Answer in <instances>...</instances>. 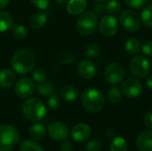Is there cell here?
<instances>
[{
  "label": "cell",
  "mask_w": 152,
  "mask_h": 151,
  "mask_svg": "<svg viewBox=\"0 0 152 151\" xmlns=\"http://www.w3.org/2000/svg\"><path fill=\"white\" fill-rule=\"evenodd\" d=\"M36 65V58L32 52L27 49L17 51L11 59L12 69L19 75H26L31 72Z\"/></svg>",
  "instance_id": "obj_1"
},
{
  "label": "cell",
  "mask_w": 152,
  "mask_h": 151,
  "mask_svg": "<svg viewBox=\"0 0 152 151\" xmlns=\"http://www.w3.org/2000/svg\"><path fill=\"white\" fill-rule=\"evenodd\" d=\"M24 117L32 122L41 121L46 115V108L38 98H28L21 106Z\"/></svg>",
  "instance_id": "obj_2"
},
{
  "label": "cell",
  "mask_w": 152,
  "mask_h": 151,
  "mask_svg": "<svg viewBox=\"0 0 152 151\" xmlns=\"http://www.w3.org/2000/svg\"><path fill=\"white\" fill-rule=\"evenodd\" d=\"M81 102L86 110L97 113L103 109L105 99L99 90L95 88H87L81 94Z\"/></svg>",
  "instance_id": "obj_3"
},
{
  "label": "cell",
  "mask_w": 152,
  "mask_h": 151,
  "mask_svg": "<svg viewBox=\"0 0 152 151\" xmlns=\"http://www.w3.org/2000/svg\"><path fill=\"white\" fill-rule=\"evenodd\" d=\"M19 141L20 134L14 126L7 124L0 125V151H12Z\"/></svg>",
  "instance_id": "obj_4"
},
{
  "label": "cell",
  "mask_w": 152,
  "mask_h": 151,
  "mask_svg": "<svg viewBox=\"0 0 152 151\" xmlns=\"http://www.w3.org/2000/svg\"><path fill=\"white\" fill-rule=\"evenodd\" d=\"M98 26L97 15L90 11L83 12L77 21V31L82 36L93 34Z\"/></svg>",
  "instance_id": "obj_5"
},
{
  "label": "cell",
  "mask_w": 152,
  "mask_h": 151,
  "mask_svg": "<svg viewBox=\"0 0 152 151\" xmlns=\"http://www.w3.org/2000/svg\"><path fill=\"white\" fill-rule=\"evenodd\" d=\"M125 69L120 63H110L104 70V77L106 81L112 85H118L125 78Z\"/></svg>",
  "instance_id": "obj_6"
},
{
  "label": "cell",
  "mask_w": 152,
  "mask_h": 151,
  "mask_svg": "<svg viewBox=\"0 0 152 151\" xmlns=\"http://www.w3.org/2000/svg\"><path fill=\"white\" fill-rule=\"evenodd\" d=\"M151 70V63L143 56H135L130 61V71L136 78H144Z\"/></svg>",
  "instance_id": "obj_7"
},
{
  "label": "cell",
  "mask_w": 152,
  "mask_h": 151,
  "mask_svg": "<svg viewBox=\"0 0 152 151\" xmlns=\"http://www.w3.org/2000/svg\"><path fill=\"white\" fill-rule=\"evenodd\" d=\"M119 22L122 27L128 32L137 31L141 25V20L138 13L132 9L125 10L121 13L119 17Z\"/></svg>",
  "instance_id": "obj_8"
},
{
  "label": "cell",
  "mask_w": 152,
  "mask_h": 151,
  "mask_svg": "<svg viewBox=\"0 0 152 151\" xmlns=\"http://www.w3.org/2000/svg\"><path fill=\"white\" fill-rule=\"evenodd\" d=\"M99 30L105 37L113 36L118 30V20L113 15H104L99 22Z\"/></svg>",
  "instance_id": "obj_9"
},
{
  "label": "cell",
  "mask_w": 152,
  "mask_h": 151,
  "mask_svg": "<svg viewBox=\"0 0 152 151\" xmlns=\"http://www.w3.org/2000/svg\"><path fill=\"white\" fill-rule=\"evenodd\" d=\"M121 91L128 98H136L142 92V85L136 77H128L122 82Z\"/></svg>",
  "instance_id": "obj_10"
},
{
  "label": "cell",
  "mask_w": 152,
  "mask_h": 151,
  "mask_svg": "<svg viewBox=\"0 0 152 151\" xmlns=\"http://www.w3.org/2000/svg\"><path fill=\"white\" fill-rule=\"evenodd\" d=\"M49 136L56 142L66 141L69 137V129L67 125L61 122H52L47 126Z\"/></svg>",
  "instance_id": "obj_11"
},
{
  "label": "cell",
  "mask_w": 152,
  "mask_h": 151,
  "mask_svg": "<svg viewBox=\"0 0 152 151\" xmlns=\"http://www.w3.org/2000/svg\"><path fill=\"white\" fill-rule=\"evenodd\" d=\"M35 91V84L34 81L28 78H20L18 80L14 85L15 94L21 99H27L30 97Z\"/></svg>",
  "instance_id": "obj_12"
},
{
  "label": "cell",
  "mask_w": 152,
  "mask_h": 151,
  "mask_svg": "<svg viewBox=\"0 0 152 151\" xmlns=\"http://www.w3.org/2000/svg\"><path fill=\"white\" fill-rule=\"evenodd\" d=\"M77 69L78 75L82 78L86 80L92 79L96 74V67L94 63L88 59L80 61L79 63L77 64Z\"/></svg>",
  "instance_id": "obj_13"
},
{
  "label": "cell",
  "mask_w": 152,
  "mask_h": 151,
  "mask_svg": "<svg viewBox=\"0 0 152 151\" xmlns=\"http://www.w3.org/2000/svg\"><path fill=\"white\" fill-rule=\"evenodd\" d=\"M91 135V128L85 123H79L73 126L71 130V137L75 142H83Z\"/></svg>",
  "instance_id": "obj_14"
},
{
  "label": "cell",
  "mask_w": 152,
  "mask_h": 151,
  "mask_svg": "<svg viewBox=\"0 0 152 151\" xmlns=\"http://www.w3.org/2000/svg\"><path fill=\"white\" fill-rule=\"evenodd\" d=\"M136 146L140 151H152V132L143 131L136 139Z\"/></svg>",
  "instance_id": "obj_15"
},
{
  "label": "cell",
  "mask_w": 152,
  "mask_h": 151,
  "mask_svg": "<svg viewBox=\"0 0 152 151\" xmlns=\"http://www.w3.org/2000/svg\"><path fill=\"white\" fill-rule=\"evenodd\" d=\"M16 77L13 70L4 69L0 71V86L2 88H11L15 84Z\"/></svg>",
  "instance_id": "obj_16"
},
{
  "label": "cell",
  "mask_w": 152,
  "mask_h": 151,
  "mask_svg": "<svg viewBox=\"0 0 152 151\" xmlns=\"http://www.w3.org/2000/svg\"><path fill=\"white\" fill-rule=\"evenodd\" d=\"M87 5L86 0H69L67 3V12L71 15H77L82 13Z\"/></svg>",
  "instance_id": "obj_17"
},
{
  "label": "cell",
  "mask_w": 152,
  "mask_h": 151,
  "mask_svg": "<svg viewBox=\"0 0 152 151\" xmlns=\"http://www.w3.org/2000/svg\"><path fill=\"white\" fill-rule=\"evenodd\" d=\"M47 22V15L42 11L34 12L29 19V25L34 29H40Z\"/></svg>",
  "instance_id": "obj_18"
},
{
  "label": "cell",
  "mask_w": 152,
  "mask_h": 151,
  "mask_svg": "<svg viewBox=\"0 0 152 151\" xmlns=\"http://www.w3.org/2000/svg\"><path fill=\"white\" fill-rule=\"evenodd\" d=\"M60 95L66 101H74L79 95L78 90L73 85H65L60 91Z\"/></svg>",
  "instance_id": "obj_19"
},
{
  "label": "cell",
  "mask_w": 152,
  "mask_h": 151,
  "mask_svg": "<svg viewBox=\"0 0 152 151\" xmlns=\"http://www.w3.org/2000/svg\"><path fill=\"white\" fill-rule=\"evenodd\" d=\"M13 26V19L10 12L0 10V32H6Z\"/></svg>",
  "instance_id": "obj_20"
},
{
  "label": "cell",
  "mask_w": 152,
  "mask_h": 151,
  "mask_svg": "<svg viewBox=\"0 0 152 151\" xmlns=\"http://www.w3.org/2000/svg\"><path fill=\"white\" fill-rule=\"evenodd\" d=\"M45 128L43 125L39 124V123H36L34 125H32L29 127L28 130V133L29 136L31 137V139H33L34 141H41L45 138Z\"/></svg>",
  "instance_id": "obj_21"
},
{
  "label": "cell",
  "mask_w": 152,
  "mask_h": 151,
  "mask_svg": "<svg viewBox=\"0 0 152 151\" xmlns=\"http://www.w3.org/2000/svg\"><path fill=\"white\" fill-rule=\"evenodd\" d=\"M54 85L49 80H45L43 82L38 83L37 85V92L39 95L43 97H48L49 95L54 93Z\"/></svg>",
  "instance_id": "obj_22"
},
{
  "label": "cell",
  "mask_w": 152,
  "mask_h": 151,
  "mask_svg": "<svg viewBox=\"0 0 152 151\" xmlns=\"http://www.w3.org/2000/svg\"><path fill=\"white\" fill-rule=\"evenodd\" d=\"M128 150V146L126 141L121 137L118 136L115 137L112 142H110V151H127Z\"/></svg>",
  "instance_id": "obj_23"
},
{
  "label": "cell",
  "mask_w": 152,
  "mask_h": 151,
  "mask_svg": "<svg viewBox=\"0 0 152 151\" xmlns=\"http://www.w3.org/2000/svg\"><path fill=\"white\" fill-rule=\"evenodd\" d=\"M125 47H126V52L129 54L134 55V54H136V53H138L140 52V50H141V43L137 38L130 37L126 42Z\"/></svg>",
  "instance_id": "obj_24"
},
{
  "label": "cell",
  "mask_w": 152,
  "mask_h": 151,
  "mask_svg": "<svg viewBox=\"0 0 152 151\" xmlns=\"http://www.w3.org/2000/svg\"><path fill=\"white\" fill-rule=\"evenodd\" d=\"M141 19L144 26L152 28V4H149L143 8L141 13Z\"/></svg>",
  "instance_id": "obj_25"
},
{
  "label": "cell",
  "mask_w": 152,
  "mask_h": 151,
  "mask_svg": "<svg viewBox=\"0 0 152 151\" xmlns=\"http://www.w3.org/2000/svg\"><path fill=\"white\" fill-rule=\"evenodd\" d=\"M20 151H45L44 149L36 142L30 140H25L20 146Z\"/></svg>",
  "instance_id": "obj_26"
},
{
  "label": "cell",
  "mask_w": 152,
  "mask_h": 151,
  "mask_svg": "<svg viewBox=\"0 0 152 151\" xmlns=\"http://www.w3.org/2000/svg\"><path fill=\"white\" fill-rule=\"evenodd\" d=\"M12 30V35L16 39L23 40L28 36V30L26 27L20 24H13Z\"/></svg>",
  "instance_id": "obj_27"
},
{
  "label": "cell",
  "mask_w": 152,
  "mask_h": 151,
  "mask_svg": "<svg viewBox=\"0 0 152 151\" xmlns=\"http://www.w3.org/2000/svg\"><path fill=\"white\" fill-rule=\"evenodd\" d=\"M107 97L111 103H118L122 99V91L118 87L114 85L108 91Z\"/></svg>",
  "instance_id": "obj_28"
},
{
  "label": "cell",
  "mask_w": 152,
  "mask_h": 151,
  "mask_svg": "<svg viewBox=\"0 0 152 151\" xmlns=\"http://www.w3.org/2000/svg\"><path fill=\"white\" fill-rule=\"evenodd\" d=\"M101 53V47L97 44H90L86 46L85 54L89 59H95Z\"/></svg>",
  "instance_id": "obj_29"
},
{
  "label": "cell",
  "mask_w": 152,
  "mask_h": 151,
  "mask_svg": "<svg viewBox=\"0 0 152 151\" xmlns=\"http://www.w3.org/2000/svg\"><path fill=\"white\" fill-rule=\"evenodd\" d=\"M47 106L52 110H56L61 107V99L54 93L48 96L47 98Z\"/></svg>",
  "instance_id": "obj_30"
},
{
  "label": "cell",
  "mask_w": 152,
  "mask_h": 151,
  "mask_svg": "<svg viewBox=\"0 0 152 151\" xmlns=\"http://www.w3.org/2000/svg\"><path fill=\"white\" fill-rule=\"evenodd\" d=\"M120 10H121V4L119 3L118 0H110L106 4V11L111 15L117 14Z\"/></svg>",
  "instance_id": "obj_31"
},
{
  "label": "cell",
  "mask_w": 152,
  "mask_h": 151,
  "mask_svg": "<svg viewBox=\"0 0 152 151\" xmlns=\"http://www.w3.org/2000/svg\"><path fill=\"white\" fill-rule=\"evenodd\" d=\"M32 79L37 83L43 82L47 79V72L44 69H37L32 72Z\"/></svg>",
  "instance_id": "obj_32"
},
{
  "label": "cell",
  "mask_w": 152,
  "mask_h": 151,
  "mask_svg": "<svg viewBox=\"0 0 152 151\" xmlns=\"http://www.w3.org/2000/svg\"><path fill=\"white\" fill-rule=\"evenodd\" d=\"M59 61L61 64H69L74 61V55L69 51H63L59 55Z\"/></svg>",
  "instance_id": "obj_33"
},
{
  "label": "cell",
  "mask_w": 152,
  "mask_h": 151,
  "mask_svg": "<svg viewBox=\"0 0 152 151\" xmlns=\"http://www.w3.org/2000/svg\"><path fill=\"white\" fill-rule=\"evenodd\" d=\"M147 1L148 0H125L126 5L128 7H130L132 9H135V10L143 8L146 5Z\"/></svg>",
  "instance_id": "obj_34"
},
{
  "label": "cell",
  "mask_w": 152,
  "mask_h": 151,
  "mask_svg": "<svg viewBox=\"0 0 152 151\" xmlns=\"http://www.w3.org/2000/svg\"><path fill=\"white\" fill-rule=\"evenodd\" d=\"M31 4L40 10H46L50 5V0H30Z\"/></svg>",
  "instance_id": "obj_35"
},
{
  "label": "cell",
  "mask_w": 152,
  "mask_h": 151,
  "mask_svg": "<svg viewBox=\"0 0 152 151\" xmlns=\"http://www.w3.org/2000/svg\"><path fill=\"white\" fill-rule=\"evenodd\" d=\"M102 148L101 142L97 140L90 141L86 145V151H100Z\"/></svg>",
  "instance_id": "obj_36"
},
{
  "label": "cell",
  "mask_w": 152,
  "mask_h": 151,
  "mask_svg": "<svg viewBox=\"0 0 152 151\" xmlns=\"http://www.w3.org/2000/svg\"><path fill=\"white\" fill-rule=\"evenodd\" d=\"M142 52L144 55L148 57H152V40L143 44V45L142 46Z\"/></svg>",
  "instance_id": "obj_37"
},
{
  "label": "cell",
  "mask_w": 152,
  "mask_h": 151,
  "mask_svg": "<svg viewBox=\"0 0 152 151\" xmlns=\"http://www.w3.org/2000/svg\"><path fill=\"white\" fill-rule=\"evenodd\" d=\"M143 123L148 128L152 129V111H149L144 115Z\"/></svg>",
  "instance_id": "obj_38"
},
{
  "label": "cell",
  "mask_w": 152,
  "mask_h": 151,
  "mask_svg": "<svg viewBox=\"0 0 152 151\" xmlns=\"http://www.w3.org/2000/svg\"><path fill=\"white\" fill-rule=\"evenodd\" d=\"M94 11L96 12L97 14H100V15L103 14L104 12H107V11H106V4L102 3V2L98 3V4H95V6H94Z\"/></svg>",
  "instance_id": "obj_39"
},
{
  "label": "cell",
  "mask_w": 152,
  "mask_h": 151,
  "mask_svg": "<svg viewBox=\"0 0 152 151\" xmlns=\"http://www.w3.org/2000/svg\"><path fill=\"white\" fill-rule=\"evenodd\" d=\"M61 151H72L73 147L72 144L68 141H63L61 144Z\"/></svg>",
  "instance_id": "obj_40"
},
{
  "label": "cell",
  "mask_w": 152,
  "mask_h": 151,
  "mask_svg": "<svg viewBox=\"0 0 152 151\" xmlns=\"http://www.w3.org/2000/svg\"><path fill=\"white\" fill-rule=\"evenodd\" d=\"M146 85H147V86H148L149 89L152 90V74H151L147 77V79H146Z\"/></svg>",
  "instance_id": "obj_41"
},
{
  "label": "cell",
  "mask_w": 152,
  "mask_h": 151,
  "mask_svg": "<svg viewBox=\"0 0 152 151\" xmlns=\"http://www.w3.org/2000/svg\"><path fill=\"white\" fill-rule=\"evenodd\" d=\"M10 3V0H0V10L5 8Z\"/></svg>",
  "instance_id": "obj_42"
},
{
  "label": "cell",
  "mask_w": 152,
  "mask_h": 151,
  "mask_svg": "<svg viewBox=\"0 0 152 151\" xmlns=\"http://www.w3.org/2000/svg\"><path fill=\"white\" fill-rule=\"evenodd\" d=\"M55 1L57 2V4H61V5L66 4L69 2V0H55Z\"/></svg>",
  "instance_id": "obj_43"
},
{
  "label": "cell",
  "mask_w": 152,
  "mask_h": 151,
  "mask_svg": "<svg viewBox=\"0 0 152 151\" xmlns=\"http://www.w3.org/2000/svg\"><path fill=\"white\" fill-rule=\"evenodd\" d=\"M95 1H98V2H102V1H105V0H95Z\"/></svg>",
  "instance_id": "obj_44"
},
{
  "label": "cell",
  "mask_w": 152,
  "mask_h": 151,
  "mask_svg": "<svg viewBox=\"0 0 152 151\" xmlns=\"http://www.w3.org/2000/svg\"><path fill=\"white\" fill-rule=\"evenodd\" d=\"M151 1H152V0H151Z\"/></svg>",
  "instance_id": "obj_45"
}]
</instances>
